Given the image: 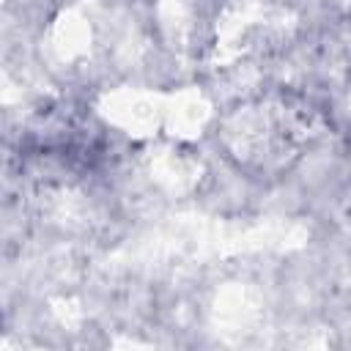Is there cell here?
<instances>
[{
    "instance_id": "1",
    "label": "cell",
    "mask_w": 351,
    "mask_h": 351,
    "mask_svg": "<svg viewBox=\"0 0 351 351\" xmlns=\"http://www.w3.org/2000/svg\"><path fill=\"white\" fill-rule=\"evenodd\" d=\"M318 112L293 93H277L233 110L219 129L230 159L252 176L288 170L318 137Z\"/></svg>"
}]
</instances>
